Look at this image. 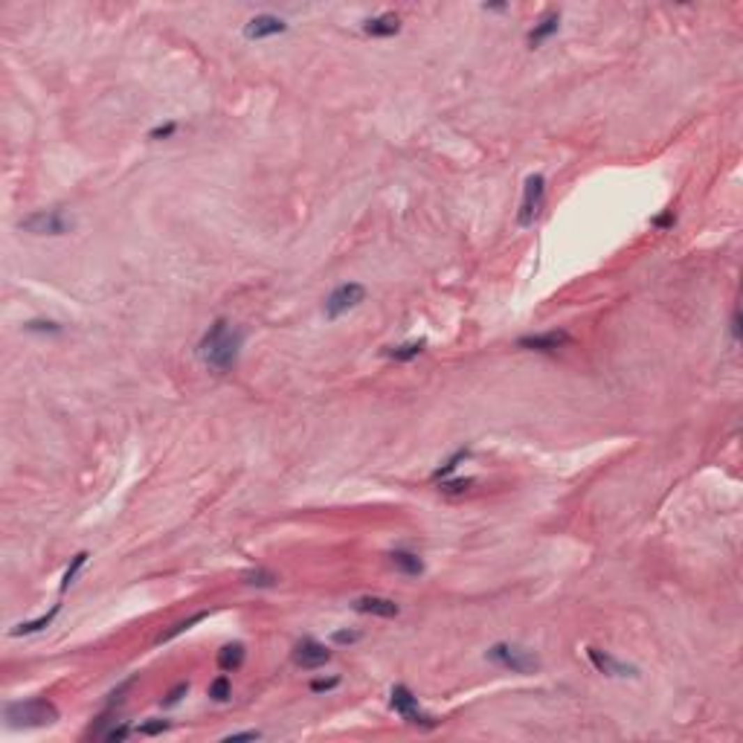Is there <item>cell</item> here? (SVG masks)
<instances>
[{
    "label": "cell",
    "instance_id": "obj_26",
    "mask_svg": "<svg viewBox=\"0 0 743 743\" xmlns=\"http://www.w3.org/2000/svg\"><path fill=\"white\" fill-rule=\"evenodd\" d=\"M169 729V720H151V723H143V726H139L137 732L139 735H146V737H151V735H163Z\"/></svg>",
    "mask_w": 743,
    "mask_h": 743
},
{
    "label": "cell",
    "instance_id": "obj_12",
    "mask_svg": "<svg viewBox=\"0 0 743 743\" xmlns=\"http://www.w3.org/2000/svg\"><path fill=\"white\" fill-rule=\"evenodd\" d=\"M587 657L595 665V671H601V674H607V677H636V668L633 665L618 662V659L610 657V653L598 650V648H587Z\"/></svg>",
    "mask_w": 743,
    "mask_h": 743
},
{
    "label": "cell",
    "instance_id": "obj_29",
    "mask_svg": "<svg viewBox=\"0 0 743 743\" xmlns=\"http://www.w3.org/2000/svg\"><path fill=\"white\" fill-rule=\"evenodd\" d=\"M186 691H189V682H178V685H174L171 691L163 697V705H174V703H181V697H183Z\"/></svg>",
    "mask_w": 743,
    "mask_h": 743
},
{
    "label": "cell",
    "instance_id": "obj_8",
    "mask_svg": "<svg viewBox=\"0 0 743 743\" xmlns=\"http://www.w3.org/2000/svg\"><path fill=\"white\" fill-rule=\"evenodd\" d=\"M325 662H331V650L323 645V642H316V639H302V642H296L293 648V665L296 668H302V671H316V668H323Z\"/></svg>",
    "mask_w": 743,
    "mask_h": 743
},
{
    "label": "cell",
    "instance_id": "obj_14",
    "mask_svg": "<svg viewBox=\"0 0 743 743\" xmlns=\"http://www.w3.org/2000/svg\"><path fill=\"white\" fill-rule=\"evenodd\" d=\"M560 29V12H546L540 21L535 24V29L528 32V44L532 47H540L546 38H552V35Z\"/></svg>",
    "mask_w": 743,
    "mask_h": 743
},
{
    "label": "cell",
    "instance_id": "obj_34",
    "mask_svg": "<svg viewBox=\"0 0 743 743\" xmlns=\"http://www.w3.org/2000/svg\"><path fill=\"white\" fill-rule=\"evenodd\" d=\"M737 323H740V316L735 314V316H732V337H735V340H737Z\"/></svg>",
    "mask_w": 743,
    "mask_h": 743
},
{
    "label": "cell",
    "instance_id": "obj_2",
    "mask_svg": "<svg viewBox=\"0 0 743 743\" xmlns=\"http://www.w3.org/2000/svg\"><path fill=\"white\" fill-rule=\"evenodd\" d=\"M6 726L9 729H38V726H49V723L59 720V709L44 697L35 700H21V703H9L3 709Z\"/></svg>",
    "mask_w": 743,
    "mask_h": 743
},
{
    "label": "cell",
    "instance_id": "obj_24",
    "mask_svg": "<svg viewBox=\"0 0 743 743\" xmlns=\"http://www.w3.org/2000/svg\"><path fill=\"white\" fill-rule=\"evenodd\" d=\"M470 485H473L470 476H465V480H441V482H438V491H441V493H462V491H468Z\"/></svg>",
    "mask_w": 743,
    "mask_h": 743
},
{
    "label": "cell",
    "instance_id": "obj_6",
    "mask_svg": "<svg viewBox=\"0 0 743 743\" xmlns=\"http://www.w3.org/2000/svg\"><path fill=\"white\" fill-rule=\"evenodd\" d=\"M543 198H546V178L543 174H528L526 178V189H523V204H520V227H532L535 218L540 215L543 209Z\"/></svg>",
    "mask_w": 743,
    "mask_h": 743
},
{
    "label": "cell",
    "instance_id": "obj_21",
    "mask_svg": "<svg viewBox=\"0 0 743 743\" xmlns=\"http://www.w3.org/2000/svg\"><path fill=\"white\" fill-rule=\"evenodd\" d=\"M241 581L247 583V587H273V583L279 581V575H273L270 569H250V572H244Z\"/></svg>",
    "mask_w": 743,
    "mask_h": 743
},
{
    "label": "cell",
    "instance_id": "obj_4",
    "mask_svg": "<svg viewBox=\"0 0 743 743\" xmlns=\"http://www.w3.org/2000/svg\"><path fill=\"white\" fill-rule=\"evenodd\" d=\"M21 229L29 236H67L73 229V218H67L61 209H41L21 221Z\"/></svg>",
    "mask_w": 743,
    "mask_h": 743
},
{
    "label": "cell",
    "instance_id": "obj_1",
    "mask_svg": "<svg viewBox=\"0 0 743 743\" xmlns=\"http://www.w3.org/2000/svg\"><path fill=\"white\" fill-rule=\"evenodd\" d=\"M241 346H244V331L241 328H233L227 320H215L198 343V358L215 372H229L236 363H238V355H241Z\"/></svg>",
    "mask_w": 743,
    "mask_h": 743
},
{
    "label": "cell",
    "instance_id": "obj_10",
    "mask_svg": "<svg viewBox=\"0 0 743 743\" xmlns=\"http://www.w3.org/2000/svg\"><path fill=\"white\" fill-rule=\"evenodd\" d=\"M351 607L363 615H378V618H395L401 613V607L392 598H381V595H360L351 601Z\"/></svg>",
    "mask_w": 743,
    "mask_h": 743
},
{
    "label": "cell",
    "instance_id": "obj_9",
    "mask_svg": "<svg viewBox=\"0 0 743 743\" xmlns=\"http://www.w3.org/2000/svg\"><path fill=\"white\" fill-rule=\"evenodd\" d=\"M282 32H288V24L282 21V17H276V15H256V17H250V21H247L244 38L261 41V38H273V35H282Z\"/></svg>",
    "mask_w": 743,
    "mask_h": 743
},
{
    "label": "cell",
    "instance_id": "obj_19",
    "mask_svg": "<svg viewBox=\"0 0 743 743\" xmlns=\"http://www.w3.org/2000/svg\"><path fill=\"white\" fill-rule=\"evenodd\" d=\"M209 613H194V615H189V618H183V622H178V625H171L169 630H163L160 636H157V645H166V642H171L174 636H181V633H186L189 627H194L198 622H204Z\"/></svg>",
    "mask_w": 743,
    "mask_h": 743
},
{
    "label": "cell",
    "instance_id": "obj_33",
    "mask_svg": "<svg viewBox=\"0 0 743 743\" xmlns=\"http://www.w3.org/2000/svg\"><path fill=\"white\" fill-rule=\"evenodd\" d=\"M653 227H674V212H665V215L653 218Z\"/></svg>",
    "mask_w": 743,
    "mask_h": 743
},
{
    "label": "cell",
    "instance_id": "obj_20",
    "mask_svg": "<svg viewBox=\"0 0 743 743\" xmlns=\"http://www.w3.org/2000/svg\"><path fill=\"white\" fill-rule=\"evenodd\" d=\"M468 456H470V450H468V447L456 450V453H453V456L447 459L445 465H441V468H436V470H433V480H436V482H438V480H447V476H450V473H453V470H456L459 465H462V462H465Z\"/></svg>",
    "mask_w": 743,
    "mask_h": 743
},
{
    "label": "cell",
    "instance_id": "obj_23",
    "mask_svg": "<svg viewBox=\"0 0 743 743\" xmlns=\"http://www.w3.org/2000/svg\"><path fill=\"white\" fill-rule=\"evenodd\" d=\"M84 560H87V552H79V555L73 558V563L67 566V572H64V578H61V592H67V590H70V583L76 581V575H79V569L84 566Z\"/></svg>",
    "mask_w": 743,
    "mask_h": 743
},
{
    "label": "cell",
    "instance_id": "obj_31",
    "mask_svg": "<svg viewBox=\"0 0 743 743\" xmlns=\"http://www.w3.org/2000/svg\"><path fill=\"white\" fill-rule=\"evenodd\" d=\"M337 685H340L337 677H331V680H314V682H311V691L320 694V691H331V688H337Z\"/></svg>",
    "mask_w": 743,
    "mask_h": 743
},
{
    "label": "cell",
    "instance_id": "obj_16",
    "mask_svg": "<svg viewBox=\"0 0 743 743\" xmlns=\"http://www.w3.org/2000/svg\"><path fill=\"white\" fill-rule=\"evenodd\" d=\"M389 563H392L398 572L410 575V578H415V575L424 572V560L415 552H406V549H395L392 555H389Z\"/></svg>",
    "mask_w": 743,
    "mask_h": 743
},
{
    "label": "cell",
    "instance_id": "obj_27",
    "mask_svg": "<svg viewBox=\"0 0 743 743\" xmlns=\"http://www.w3.org/2000/svg\"><path fill=\"white\" fill-rule=\"evenodd\" d=\"M174 131H178V122H166V125H157L148 131V139H169Z\"/></svg>",
    "mask_w": 743,
    "mask_h": 743
},
{
    "label": "cell",
    "instance_id": "obj_3",
    "mask_svg": "<svg viewBox=\"0 0 743 743\" xmlns=\"http://www.w3.org/2000/svg\"><path fill=\"white\" fill-rule=\"evenodd\" d=\"M485 657L491 662H497L500 668H508V671H514V674H535V671L540 668V659L535 657L528 648L523 645H508V642H500V645H493Z\"/></svg>",
    "mask_w": 743,
    "mask_h": 743
},
{
    "label": "cell",
    "instance_id": "obj_17",
    "mask_svg": "<svg viewBox=\"0 0 743 743\" xmlns=\"http://www.w3.org/2000/svg\"><path fill=\"white\" fill-rule=\"evenodd\" d=\"M424 346H427V340H410V343H401V346L386 348L383 355H386V358H392V360H398V363H406V360L418 358L421 351H424Z\"/></svg>",
    "mask_w": 743,
    "mask_h": 743
},
{
    "label": "cell",
    "instance_id": "obj_32",
    "mask_svg": "<svg viewBox=\"0 0 743 743\" xmlns=\"http://www.w3.org/2000/svg\"><path fill=\"white\" fill-rule=\"evenodd\" d=\"M261 737V732H236V735H227L224 740L227 743H238V740H259Z\"/></svg>",
    "mask_w": 743,
    "mask_h": 743
},
{
    "label": "cell",
    "instance_id": "obj_28",
    "mask_svg": "<svg viewBox=\"0 0 743 743\" xmlns=\"http://www.w3.org/2000/svg\"><path fill=\"white\" fill-rule=\"evenodd\" d=\"M128 735H131V726H128V723H122V726H114L111 732H105L102 737L108 740V743H119V740H125Z\"/></svg>",
    "mask_w": 743,
    "mask_h": 743
},
{
    "label": "cell",
    "instance_id": "obj_18",
    "mask_svg": "<svg viewBox=\"0 0 743 743\" xmlns=\"http://www.w3.org/2000/svg\"><path fill=\"white\" fill-rule=\"evenodd\" d=\"M59 610H61V604H56V607H52L49 613H44L41 618H35V622H24V625H17V627L12 630V636H32V633H41L44 627H49V625H52V618L59 615Z\"/></svg>",
    "mask_w": 743,
    "mask_h": 743
},
{
    "label": "cell",
    "instance_id": "obj_30",
    "mask_svg": "<svg viewBox=\"0 0 743 743\" xmlns=\"http://www.w3.org/2000/svg\"><path fill=\"white\" fill-rule=\"evenodd\" d=\"M331 639L337 642V645H351V642H358V639H360V633H358V630H337V633L331 636Z\"/></svg>",
    "mask_w": 743,
    "mask_h": 743
},
{
    "label": "cell",
    "instance_id": "obj_22",
    "mask_svg": "<svg viewBox=\"0 0 743 743\" xmlns=\"http://www.w3.org/2000/svg\"><path fill=\"white\" fill-rule=\"evenodd\" d=\"M209 697L215 703H227L229 697H233V682H229L227 674H221V677H215L209 682Z\"/></svg>",
    "mask_w": 743,
    "mask_h": 743
},
{
    "label": "cell",
    "instance_id": "obj_7",
    "mask_svg": "<svg viewBox=\"0 0 743 743\" xmlns=\"http://www.w3.org/2000/svg\"><path fill=\"white\" fill-rule=\"evenodd\" d=\"M363 299H366V288L358 285V282H346V285L334 288L328 293V299H325V316H328V320H337V316H343L346 311L358 308Z\"/></svg>",
    "mask_w": 743,
    "mask_h": 743
},
{
    "label": "cell",
    "instance_id": "obj_13",
    "mask_svg": "<svg viewBox=\"0 0 743 743\" xmlns=\"http://www.w3.org/2000/svg\"><path fill=\"white\" fill-rule=\"evenodd\" d=\"M363 32L372 35V38H392V35L401 32V21H398V15L383 12V15L369 17V21L363 24Z\"/></svg>",
    "mask_w": 743,
    "mask_h": 743
},
{
    "label": "cell",
    "instance_id": "obj_25",
    "mask_svg": "<svg viewBox=\"0 0 743 743\" xmlns=\"http://www.w3.org/2000/svg\"><path fill=\"white\" fill-rule=\"evenodd\" d=\"M24 328L26 331H38V334H59L61 331V325L52 323V320H29Z\"/></svg>",
    "mask_w": 743,
    "mask_h": 743
},
{
    "label": "cell",
    "instance_id": "obj_15",
    "mask_svg": "<svg viewBox=\"0 0 743 743\" xmlns=\"http://www.w3.org/2000/svg\"><path fill=\"white\" fill-rule=\"evenodd\" d=\"M244 657H247V650L241 642H229L218 650V668L224 671V674H233V671H238L244 665Z\"/></svg>",
    "mask_w": 743,
    "mask_h": 743
},
{
    "label": "cell",
    "instance_id": "obj_5",
    "mask_svg": "<svg viewBox=\"0 0 743 743\" xmlns=\"http://www.w3.org/2000/svg\"><path fill=\"white\" fill-rule=\"evenodd\" d=\"M389 703H392V709L406 720L413 723V726H421V729H433L436 726V717H430L427 712L418 709V697L410 691L406 685H395L392 694H389Z\"/></svg>",
    "mask_w": 743,
    "mask_h": 743
},
{
    "label": "cell",
    "instance_id": "obj_11",
    "mask_svg": "<svg viewBox=\"0 0 743 743\" xmlns=\"http://www.w3.org/2000/svg\"><path fill=\"white\" fill-rule=\"evenodd\" d=\"M572 337L566 331H546V334H528V337H520L517 346L528 348V351H558L569 343Z\"/></svg>",
    "mask_w": 743,
    "mask_h": 743
}]
</instances>
